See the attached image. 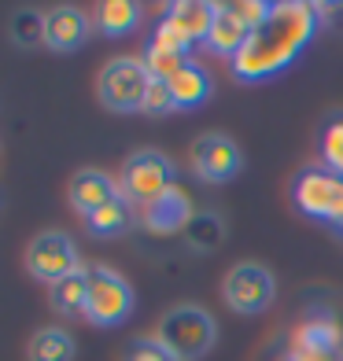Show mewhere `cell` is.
Masks as SVG:
<instances>
[{"label":"cell","mask_w":343,"mask_h":361,"mask_svg":"<svg viewBox=\"0 0 343 361\" xmlns=\"http://www.w3.org/2000/svg\"><path fill=\"white\" fill-rule=\"evenodd\" d=\"M318 26H321V19H318L314 4H299V0L273 4L270 23L263 30H255L248 44L233 56V74L240 81H263V78L281 74L314 41Z\"/></svg>","instance_id":"1"},{"label":"cell","mask_w":343,"mask_h":361,"mask_svg":"<svg viewBox=\"0 0 343 361\" xmlns=\"http://www.w3.org/2000/svg\"><path fill=\"white\" fill-rule=\"evenodd\" d=\"M155 339L170 350L174 361H200V357H207L210 350H215L218 324L203 306L181 302V306H170L167 314L159 317Z\"/></svg>","instance_id":"2"},{"label":"cell","mask_w":343,"mask_h":361,"mask_svg":"<svg viewBox=\"0 0 343 361\" xmlns=\"http://www.w3.org/2000/svg\"><path fill=\"white\" fill-rule=\"evenodd\" d=\"M152 81L155 78L148 74L144 59L119 56L100 71V78H96V96H100V104L114 114H133V111L144 107V96H148Z\"/></svg>","instance_id":"3"},{"label":"cell","mask_w":343,"mask_h":361,"mask_svg":"<svg viewBox=\"0 0 343 361\" xmlns=\"http://www.w3.org/2000/svg\"><path fill=\"white\" fill-rule=\"evenodd\" d=\"M129 314H133V288L122 273L107 266L89 269V299H85V317L96 328H119Z\"/></svg>","instance_id":"4"},{"label":"cell","mask_w":343,"mask_h":361,"mask_svg":"<svg viewBox=\"0 0 343 361\" xmlns=\"http://www.w3.org/2000/svg\"><path fill=\"white\" fill-rule=\"evenodd\" d=\"M222 295H225V306L233 310V314L255 317V314H266L273 306L277 281L266 266H258V262H236L222 281Z\"/></svg>","instance_id":"5"},{"label":"cell","mask_w":343,"mask_h":361,"mask_svg":"<svg viewBox=\"0 0 343 361\" xmlns=\"http://www.w3.org/2000/svg\"><path fill=\"white\" fill-rule=\"evenodd\" d=\"M174 185V162L162 155V152H133L122 166V177H119V192L126 203H137V207H148L152 200H159L162 192Z\"/></svg>","instance_id":"6"},{"label":"cell","mask_w":343,"mask_h":361,"mask_svg":"<svg viewBox=\"0 0 343 361\" xmlns=\"http://www.w3.org/2000/svg\"><path fill=\"white\" fill-rule=\"evenodd\" d=\"M26 269L30 276H37L41 284H59L63 276H71L81 269L78 247L67 233H41L30 240L26 247Z\"/></svg>","instance_id":"7"},{"label":"cell","mask_w":343,"mask_h":361,"mask_svg":"<svg viewBox=\"0 0 343 361\" xmlns=\"http://www.w3.org/2000/svg\"><path fill=\"white\" fill-rule=\"evenodd\" d=\"M296 207L306 218L318 221H343V177L329 173V170H306L296 180Z\"/></svg>","instance_id":"8"},{"label":"cell","mask_w":343,"mask_h":361,"mask_svg":"<svg viewBox=\"0 0 343 361\" xmlns=\"http://www.w3.org/2000/svg\"><path fill=\"white\" fill-rule=\"evenodd\" d=\"M240 147L225 133H203L192 144V170L207 185H225L240 173Z\"/></svg>","instance_id":"9"},{"label":"cell","mask_w":343,"mask_h":361,"mask_svg":"<svg viewBox=\"0 0 343 361\" xmlns=\"http://www.w3.org/2000/svg\"><path fill=\"white\" fill-rule=\"evenodd\" d=\"M195 214L192 207V195L181 188V185H170L167 192L159 195V200H152L148 207H140V221L148 233L155 236H174V233H185L188 218Z\"/></svg>","instance_id":"10"},{"label":"cell","mask_w":343,"mask_h":361,"mask_svg":"<svg viewBox=\"0 0 343 361\" xmlns=\"http://www.w3.org/2000/svg\"><path fill=\"white\" fill-rule=\"evenodd\" d=\"M89 37V15L81 8H71V4H59L44 15V48L67 56V52H78Z\"/></svg>","instance_id":"11"},{"label":"cell","mask_w":343,"mask_h":361,"mask_svg":"<svg viewBox=\"0 0 343 361\" xmlns=\"http://www.w3.org/2000/svg\"><path fill=\"white\" fill-rule=\"evenodd\" d=\"M67 195H71V207L78 210V214L89 218L100 207H107L111 200H119L122 192H119V180H111L104 170H78L71 177Z\"/></svg>","instance_id":"12"},{"label":"cell","mask_w":343,"mask_h":361,"mask_svg":"<svg viewBox=\"0 0 343 361\" xmlns=\"http://www.w3.org/2000/svg\"><path fill=\"white\" fill-rule=\"evenodd\" d=\"M167 89H170V96H174V107H177V111L203 107V104L210 100V74L200 67V63L188 59L185 67L167 81Z\"/></svg>","instance_id":"13"},{"label":"cell","mask_w":343,"mask_h":361,"mask_svg":"<svg viewBox=\"0 0 343 361\" xmlns=\"http://www.w3.org/2000/svg\"><path fill=\"white\" fill-rule=\"evenodd\" d=\"M339 343H343V328L332 317H310L291 336V347L303 354H336Z\"/></svg>","instance_id":"14"},{"label":"cell","mask_w":343,"mask_h":361,"mask_svg":"<svg viewBox=\"0 0 343 361\" xmlns=\"http://www.w3.org/2000/svg\"><path fill=\"white\" fill-rule=\"evenodd\" d=\"M167 15L185 30V37L192 44H200V41L210 37V26H215L218 4H207V0H177V4L167 8Z\"/></svg>","instance_id":"15"},{"label":"cell","mask_w":343,"mask_h":361,"mask_svg":"<svg viewBox=\"0 0 343 361\" xmlns=\"http://www.w3.org/2000/svg\"><path fill=\"white\" fill-rule=\"evenodd\" d=\"M185 243L200 255H210L225 243V218L218 210H195L185 225Z\"/></svg>","instance_id":"16"},{"label":"cell","mask_w":343,"mask_h":361,"mask_svg":"<svg viewBox=\"0 0 343 361\" xmlns=\"http://www.w3.org/2000/svg\"><path fill=\"white\" fill-rule=\"evenodd\" d=\"M248 30H243V23L236 19L233 11H229V4H218V15H215V26H210V52H218V56H229L233 59L243 44H248Z\"/></svg>","instance_id":"17"},{"label":"cell","mask_w":343,"mask_h":361,"mask_svg":"<svg viewBox=\"0 0 343 361\" xmlns=\"http://www.w3.org/2000/svg\"><path fill=\"white\" fill-rule=\"evenodd\" d=\"M137 23H140V4H133V0H104L96 8V30L104 37H126L137 30Z\"/></svg>","instance_id":"18"},{"label":"cell","mask_w":343,"mask_h":361,"mask_svg":"<svg viewBox=\"0 0 343 361\" xmlns=\"http://www.w3.org/2000/svg\"><path fill=\"white\" fill-rule=\"evenodd\" d=\"M30 361H74V336L63 328H41L26 347Z\"/></svg>","instance_id":"19"},{"label":"cell","mask_w":343,"mask_h":361,"mask_svg":"<svg viewBox=\"0 0 343 361\" xmlns=\"http://www.w3.org/2000/svg\"><path fill=\"white\" fill-rule=\"evenodd\" d=\"M85 299H89V269L81 266L78 273L63 276L59 284H52V310L56 314H85Z\"/></svg>","instance_id":"20"},{"label":"cell","mask_w":343,"mask_h":361,"mask_svg":"<svg viewBox=\"0 0 343 361\" xmlns=\"http://www.w3.org/2000/svg\"><path fill=\"white\" fill-rule=\"evenodd\" d=\"M129 218H133V214H129V203L119 195V200H111L107 207L96 210V214H89L85 225H89V233H92L96 240H111V236H122V233H126Z\"/></svg>","instance_id":"21"},{"label":"cell","mask_w":343,"mask_h":361,"mask_svg":"<svg viewBox=\"0 0 343 361\" xmlns=\"http://www.w3.org/2000/svg\"><path fill=\"white\" fill-rule=\"evenodd\" d=\"M44 15L48 11H37V8H23L11 15V26L8 34L19 48H41L44 44Z\"/></svg>","instance_id":"22"},{"label":"cell","mask_w":343,"mask_h":361,"mask_svg":"<svg viewBox=\"0 0 343 361\" xmlns=\"http://www.w3.org/2000/svg\"><path fill=\"white\" fill-rule=\"evenodd\" d=\"M148 48H159V52H174V56H185V59H188L192 41L185 37V30L177 26V23L170 19V15H162V23L155 26V34H152Z\"/></svg>","instance_id":"23"},{"label":"cell","mask_w":343,"mask_h":361,"mask_svg":"<svg viewBox=\"0 0 343 361\" xmlns=\"http://www.w3.org/2000/svg\"><path fill=\"white\" fill-rule=\"evenodd\" d=\"M229 11H233L236 19L243 23V30H248V34H255V30H263V26L270 23L273 4H266V0H236V4H229Z\"/></svg>","instance_id":"24"},{"label":"cell","mask_w":343,"mask_h":361,"mask_svg":"<svg viewBox=\"0 0 343 361\" xmlns=\"http://www.w3.org/2000/svg\"><path fill=\"white\" fill-rule=\"evenodd\" d=\"M126 361H174L170 350L162 347L155 336H144V339H133L126 350Z\"/></svg>","instance_id":"25"},{"label":"cell","mask_w":343,"mask_h":361,"mask_svg":"<svg viewBox=\"0 0 343 361\" xmlns=\"http://www.w3.org/2000/svg\"><path fill=\"white\" fill-rule=\"evenodd\" d=\"M321 155H325V162H329L332 170L343 162V122H332L321 133Z\"/></svg>","instance_id":"26"},{"label":"cell","mask_w":343,"mask_h":361,"mask_svg":"<svg viewBox=\"0 0 343 361\" xmlns=\"http://www.w3.org/2000/svg\"><path fill=\"white\" fill-rule=\"evenodd\" d=\"M140 111H148V114H170V111H177V107H174V96H170V89H167V81H152Z\"/></svg>","instance_id":"27"},{"label":"cell","mask_w":343,"mask_h":361,"mask_svg":"<svg viewBox=\"0 0 343 361\" xmlns=\"http://www.w3.org/2000/svg\"><path fill=\"white\" fill-rule=\"evenodd\" d=\"M332 173H336V177H343V162H339V166H336V170H332Z\"/></svg>","instance_id":"28"},{"label":"cell","mask_w":343,"mask_h":361,"mask_svg":"<svg viewBox=\"0 0 343 361\" xmlns=\"http://www.w3.org/2000/svg\"><path fill=\"white\" fill-rule=\"evenodd\" d=\"M339 233H343V221H339Z\"/></svg>","instance_id":"29"},{"label":"cell","mask_w":343,"mask_h":361,"mask_svg":"<svg viewBox=\"0 0 343 361\" xmlns=\"http://www.w3.org/2000/svg\"><path fill=\"white\" fill-rule=\"evenodd\" d=\"M336 361H343V357H336Z\"/></svg>","instance_id":"30"}]
</instances>
